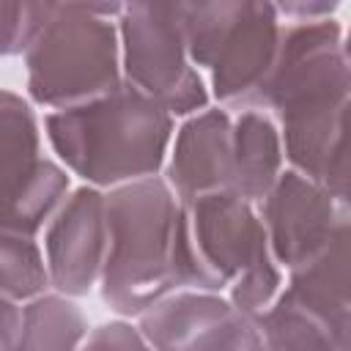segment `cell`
Instances as JSON below:
<instances>
[{
    "label": "cell",
    "instance_id": "obj_1",
    "mask_svg": "<svg viewBox=\"0 0 351 351\" xmlns=\"http://www.w3.org/2000/svg\"><path fill=\"white\" fill-rule=\"evenodd\" d=\"M110 247L99 296L115 318L137 321L165 296L214 291L186 233L184 200L162 176L107 192Z\"/></svg>",
    "mask_w": 351,
    "mask_h": 351
},
{
    "label": "cell",
    "instance_id": "obj_2",
    "mask_svg": "<svg viewBox=\"0 0 351 351\" xmlns=\"http://www.w3.org/2000/svg\"><path fill=\"white\" fill-rule=\"evenodd\" d=\"M343 25L335 19L282 25L280 55L258 107L282 132L288 167L318 178L351 101V66L343 52Z\"/></svg>",
    "mask_w": 351,
    "mask_h": 351
},
{
    "label": "cell",
    "instance_id": "obj_3",
    "mask_svg": "<svg viewBox=\"0 0 351 351\" xmlns=\"http://www.w3.org/2000/svg\"><path fill=\"white\" fill-rule=\"evenodd\" d=\"M176 126L159 101L126 82L96 101L44 112L52 156L74 178L104 192L162 176Z\"/></svg>",
    "mask_w": 351,
    "mask_h": 351
},
{
    "label": "cell",
    "instance_id": "obj_4",
    "mask_svg": "<svg viewBox=\"0 0 351 351\" xmlns=\"http://www.w3.org/2000/svg\"><path fill=\"white\" fill-rule=\"evenodd\" d=\"M123 3H58L49 25L25 52L27 99L44 110H69L123 88L118 19Z\"/></svg>",
    "mask_w": 351,
    "mask_h": 351
},
{
    "label": "cell",
    "instance_id": "obj_5",
    "mask_svg": "<svg viewBox=\"0 0 351 351\" xmlns=\"http://www.w3.org/2000/svg\"><path fill=\"white\" fill-rule=\"evenodd\" d=\"M181 14L192 63L206 74L211 101L230 112L258 107L282 38L274 3H181Z\"/></svg>",
    "mask_w": 351,
    "mask_h": 351
},
{
    "label": "cell",
    "instance_id": "obj_6",
    "mask_svg": "<svg viewBox=\"0 0 351 351\" xmlns=\"http://www.w3.org/2000/svg\"><path fill=\"white\" fill-rule=\"evenodd\" d=\"M192 250L214 291L261 313L280 299L288 274L271 255L258 206L233 189L184 203Z\"/></svg>",
    "mask_w": 351,
    "mask_h": 351
},
{
    "label": "cell",
    "instance_id": "obj_7",
    "mask_svg": "<svg viewBox=\"0 0 351 351\" xmlns=\"http://www.w3.org/2000/svg\"><path fill=\"white\" fill-rule=\"evenodd\" d=\"M118 33L126 85L159 101L176 121L214 104L186 47L181 3H123Z\"/></svg>",
    "mask_w": 351,
    "mask_h": 351
},
{
    "label": "cell",
    "instance_id": "obj_8",
    "mask_svg": "<svg viewBox=\"0 0 351 351\" xmlns=\"http://www.w3.org/2000/svg\"><path fill=\"white\" fill-rule=\"evenodd\" d=\"M137 326L156 351H263L258 318L219 291H176L148 307Z\"/></svg>",
    "mask_w": 351,
    "mask_h": 351
},
{
    "label": "cell",
    "instance_id": "obj_9",
    "mask_svg": "<svg viewBox=\"0 0 351 351\" xmlns=\"http://www.w3.org/2000/svg\"><path fill=\"white\" fill-rule=\"evenodd\" d=\"M38 239L47 255L52 291L71 299L99 291L110 247L107 192L88 184L74 186Z\"/></svg>",
    "mask_w": 351,
    "mask_h": 351
},
{
    "label": "cell",
    "instance_id": "obj_10",
    "mask_svg": "<svg viewBox=\"0 0 351 351\" xmlns=\"http://www.w3.org/2000/svg\"><path fill=\"white\" fill-rule=\"evenodd\" d=\"M274 261L291 277L313 263L329 244L343 211L318 178L288 167L258 203Z\"/></svg>",
    "mask_w": 351,
    "mask_h": 351
},
{
    "label": "cell",
    "instance_id": "obj_11",
    "mask_svg": "<svg viewBox=\"0 0 351 351\" xmlns=\"http://www.w3.org/2000/svg\"><path fill=\"white\" fill-rule=\"evenodd\" d=\"M162 178L184 203L233 189V112L211 104L178 121Z\"/></svg>",
    "mask_w": 351,
    "mask_h": 351
},
{
    "label": "cell",
    "instance_id": "obj_12",
    "mask_svg": "<svg viewBox=\"0 0 351 351\" xmlns=\"http://www.w3.org/2000/svg\"><path fill=\"white\" fill-rule=\"evenodd\" d=\"M285 296L315 315L337 337L351 321V217L343 214L326 250L293 271L285 282Z\"/></svg>",
    "mask_w": 351,
    "mask_h": 351
},
{
    "label": "cell",
    "instance_id": "obj_13",
    "mask_svg": "<svg viewBox=\"0 0 351 351\" xmlns=\"http://www.w3.org/2000/svg\"><path fill=\"white\" fill-rule=\"evenodd\" d=\"M285 170V143L271 112L261 107L233 112V192L258 206Z\"/></svg>",
    "mask_w": 351,
    "mask_h": 351
},
{
    "label": "cell",
    "instance_id": "obj_14",
    "mask_svg": "<svg viewBox=\"0 0 351 351\" xmlns=\"http://www.w3.org/2000/svg\"><path fill=\"white\" fill-rule=\"evenodd\" d=\"M71 178L74 176L55 156H47L25 181L3 192V230L41 236L74 192Z\"/></svg>",
    "mask_w": 351,
    "mask_h": 351
},
{
    "label": "cell",
    "instance_id": "obj_15",
    "mask_svg": "<svg viewBox=\"0 0 351 351\" xmlns=\"http://www.w3.org/2000/svg\"><path fill=\"white\" fill-rule=\"evenodd\" d=\"M44 115H38V107L5 88L0 96V176H3V192L14 189L19 181H25L44 159Z\"/></svg>",
    "mask_w": 351,
    "mask_h": 351
},
{
    "label": "cell",
    "instance_id": "obj_16",
    "mask_svg": "<svg viewBox=\"0 0 351 351\" xmlns=\"http://www.w3.org/2000/svg\"><path fill=\"white\" fill-rule=\"evenodd\" d=\"M90 324L77 299L49 291L22 304V332L11 351H80Z\"/></svg>",
    "mask_w": 351,
    "mask_h": 351
},
{
    "label": "cell",
    "instance_id": "obj_17",
    "mask_svg": "<svg viewBox=\"0 0 351 351\" xmlns=\"http://www.w3.org/2000/svg\"><path fill=\"white\" fill-rule=\"evenodd\" d=\"M52 291L47 255L38 236L0 233V299L33 302Z\"/></svg>",
    "mask_w": 351,
    "mask_h": 351
},
{
    "label": "cell",
    "instance_id": "obj_18",
    "mask_svg": "<svg viewBox=\"0 0 351 351\" xmlns=\"http://www.w3.org/2000/svg\"><path fill=\"white\" fill-rule=\"evenodd\" d=\"M263 351H340V337L282 291L277 304L258 318Z\"/></svg>",
    "mask_w": 351,
    "mask_h": 351
},
{
    "label": "cell",
    "instance_id": "obj_19",
    "mask_svg": "<svg viewBox=\"0 0 351 351\" xmlns=\"http://www.w3.org/2000/svg\"><path fill=\"white\" fill-rule=\"evenodd\" d=\"M58 3H27V0H3L0 22H3V58H25V52L36 44L55 14Z\"/></svg>",
    "mask_w": 351,
    "mask_h": 351
},
{
    "label": "cell",
    "instance_id": "obj_20",
    "mask_svg": "<svg viewBox=\"0 0 351 351\" xmlns=\"http://www.w3.org/2000/svg\"><path fill=\"white\" fill-rule=\"evenodd\" d=\"M321 184L335 197L340 211L351 217V101L343 110L335 145H332L326 167L321 173Z\"/></svg>",
    "mask_w": 351,
    "mask_h": 351
},
{
    "label": "cell",
    "instance_id": "obj_21",
    "mask_svg": "<svg viewBox=\"0 0 351 351\" xmlns=\"http://www.w3.org/2000/svg\"><path fill=\"white\" fill-rule=\"evenodd\" d=\"M80 351H156V348L148 343L137 321L112 318L107 324L93 326Z\"/></svg>",
    "mask_w": 351,
    "mask_h": 351
},
{
    "label": "cell",
    "instance_id": "obj_22",
    "mask_svg": "<svg viewBox=\"0 0 351 351\" xmlns=\"http://www.w3.org/2000/svg\"><path fill=\"white\" fill-rule=\"evenodd\" d=\"M282 25H304V22H324L335 19L337 3H324V0H285L274 3Z\"/></svg>",
    "mask_w": 351,
    "mask_h": 351
},
{
    "label": "cell",
    "instance_id": "obj_23",
    "mask_svg": "<svg viewBox=\"0 0 351 351\" xmlns=\"http://www.w3.org/2000/svg\"><path fill=\"white\" fill-rule=\"evenodd\" d=\"M22 332V302L0 299V351H11Z\"/></svg>",
    "mask_w": 351,
    "mask_h": 351
},
{
    "label": "cell",
    "instance_id": "obj_24",
    "mask_svg": "<svg viewBox=\"0 0 351 351\" xmlns=\"http://www.w3.org/2000/svg\"><path fill=\"white\" fill-rule=\"evenodd\" d=\"M343 52H346V60H348V66H351V27L343 30Z\"/></svg>",
    "mask_w": 351,
    "mask_h": 351
},
{
    "label": "cell",
    "instance_id": "obj_25",
    "mask_svg": "<svg viewBox=\"0 0 351 351\" xmlns=\"http://www.w3.org/2000/svg\"><path fill=\"white\" fill-rule=\"evenodd\" d=\"M340 351H351V321H348V326H346V332L340 337Z\"/></svg>",
    "mask_w": 351,
    "mask_h": 351
}]
</instances>
